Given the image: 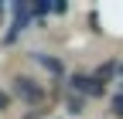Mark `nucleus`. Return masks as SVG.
<instances>
[{"mask_svg": "<svg viewBox=\"0 0 123 119\" xmlns=\"http://www.w3.org/2000/svg\"><path fill=\"white\" fill-rule=\"evenodd\" d=\"M14 88H17V95L27 102V106H38V102L44 99V88L34 78H27V75H17V78H14Z\"/></svg>", "mask_w": 123, "mask_h": 119, "instance_id": "1", "label": "nucleus"}, {"mask_svg": "<svg viewBox=\"0 0 123 119\" xmlns=\"http://www.w3.org/2000/svg\"><path fill=\"white\" fill-rule=\"evenodd\" d=\"M27 17H31V7H27V4H21V0H17V4H14V27L7 31V41H14V38H17V34L24 31V24H27Z\"/></svg>", "mask_w": 123, "mask_h": 119, "instance_id": "2", "label": "nucleus"}, {"mask_svg": "<svg viewBox=\"0 0 123 119\" xmlns=\"http://www.w3.org/2000/svg\"><path fill=\"white\" fill-rule=\"evenodd\" d=\"M72 85L79 88V92H86V95H99V92H103V82L86 78V75H75V78H72Z\"/></svg>", "mask_w": 123, "mask_h": 119, "instance_id": "3", "label": "nucleus"}, {"mask_svg": "<svg viewBox=\"0 0 123 119\" xmlns=\"http://www.w3.org/2000/svg\"><path fill=\"white\" fill-rule=\"evenodd\" d=\"M34 58H38V61H41L44 68H51V71H62V65H58V61H51L48 54H34Z\"/></svg>", "mask_w": 123, "mask_h": 119, "instance_id": "4", "label": "nucleus"}, {"mask_svg": "<svg viewBox=\"0 0 123 119\" xmlns=\"http://www.w3.org/2000/svg\"><path fill=\"white\" fill-rule=\"evenodd\" d=\"M113 116H123V88H120V95L113 99Z\"/></svg>", "mask_w": 123, "mask_h": 119, "instance_id": "5", "label": "nucleus"}, {"mask_svg": "<svg viewBox=\"0 0 123 119\" xmlns=\"http://www.w3.org/2000/svg\"><path fill=\"white\" fill-rule=\"evenodd\" d=\"M7 106V92H0V109H4Z\"/></svg>", "mask_w": 123, "mask_h": 119, "instance_id": "6", "label": "nucleus"}]
</instances>
